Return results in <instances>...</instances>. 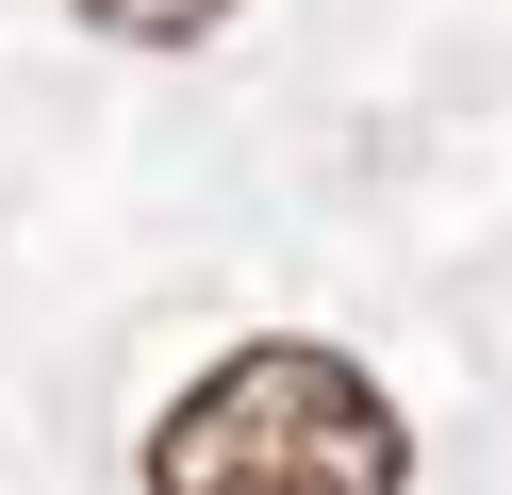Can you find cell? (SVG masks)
Segmentation results:
<instances>
[{
  "mask_svg": "<svg viewBox=\"0 0 512 495\" xmlns=\"http://www.w3.org/2000/svg\"><path fill=\"white\" fill-rule=\"evenodd\" d=\"M83 17H100V33H149V50H182V33H215L232 0H83Z\"/></svg>",
  "mask_w": 512,
  "mask_h": 495,
  "instance_id": "2",
  "label": "cell"
},
{
  "mask_svg": "<svg viewBox=\"0 0 512 495\" xmlns=\"http://www.w3.org/2000/svg\"><path fill=\"white\" fill-rule=\"evenodd\" d=\"M413 429L347 347H232L149 429V495H397Z\"/></svg>",
  "mask_w": 512,
  "mask_h": 495,
  "instance_id": "1",
  "label": "cell"
}]
</instances>
